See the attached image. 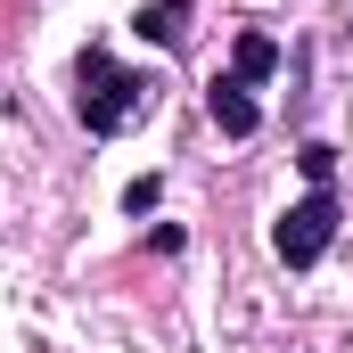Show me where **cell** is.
I'll return each instance as SVG.
<instances>
[{
	"instance_id": "obj_1",
	"label": "cell",
	"mask_w": 353,
	"mask_h": 353,
	"mask_svg": "<svg viewBox=\"0 0 353 353\" xmlns=\"http://www.w3.org/2000/svg\"><path fill=\"white\" fill-rule=\"evenodd\" d=\"M74 115L90 123V140H115V132H132L140 115H148V99H157V83L148 74H132V66H115L107 50H83V66H74Z\"/></svg>"
},
{
	"instance_id": "obj_2",
	"label": "cell",
	"mask_w": 353,
	"mask_h": 353,
	"mask_svg": "<svg viewBox=\"0 0 353 353\" xmlns=\"http://www.w3.org/2000/svg\"><path fill=\"white\" fill-rule=\"evenodd\" d=\"M337 197L329 189H312V197H296L288 214H279V230H271V247H279V263L288 271H312L321 255H329V239H337Z\"/></svg>"
},
{
	"instance_id": "obj_3",
	"label": "cell",
	"mask_w": 353,
	"mask_h": 353,
	"mask_svg": "<svg viewBox=\"0 0 353 353\" xmlns=\"http://www.w3.org/2000/svg\"><path fill=\"white\" fill-rule=\"evenodd\" d=\"M205 107H214V123H222L230 140H247V132L263 123V115H255V99H247V83H239V74H214V83H205Z\"/></svg>"
},
{
	"instance_id": "obj_4",
	"label": "cell",
	"mask_w": 353,
	"mask_h": 353,
	"mask_svg": "<svg viewBox=\"0 0 353 353\" xmlns=\"http://www.w3.org/2000/svg\"><path fill=\"white\" fill-rule=\"evenodd\" d=\"M132 33L157 41V50H181V33H189V0H148V8L132 17Z\"/></svg>"
},
{
	"instance_id": "obj_5",
	"label": "cell",
	"mask_w": 353,
	"mask_h": 353,
	"mask_svg": "<svg viewBox=\"0 0 353 353\" xmlns=\"http://www.w3.org/2000/svg\"><path fill=\"white\" fill-rule=\"evenodd\" d=\"M230 74L255 90V83H271L279 74V41H263V33H239V50H230Z\"/></svg>"
},
{
	"instance_id": "obj_6",
	"label": "cell",
	"mask_w": 353,
	"mask_h": 353,
	"mask_svg": "<svg viewBox=\"0 0 353 353\" xmlns=\"http://www.w3.org/2000/svg\"><path fill=\"white\" fill-rule=\"evenodd\" d=\"M296 165H304V181H312V189H329V173H337V148H329V140H304V157H296Z\"/></svg>"
},
{
	"instance_id": "obj_7",
	"label": "cell",
	"mask_w": 353,
	"mask_h": 353,
	"mask_svg": "<svg viewBox=\"0 0 353 353\" xmlns=\"http://www.w3.org/2000/svg\"><path fill=\"white\" fill-rule=\"evenodd\" d=\"M148 205H157V181L140 173V181H132V189H123V214H148Z\"/></svg>"
}]
</instances>
